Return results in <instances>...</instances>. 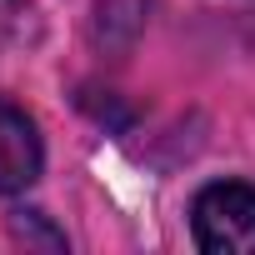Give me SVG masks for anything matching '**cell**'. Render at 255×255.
Instances as JSON below:
<instances>
[{"label":"cell","mask_w":255,"mask_h":255,"mask_svg":"<svg viewBox=\"0 0 255 255\" xmlns=\"http://www.w3.org/2000/svg\"><path fill=\"white\" fill-rule=\"evenodd\" d=\"M190 235L205 255H255V185L215 180L190 205Z\"/></svg>","instance_id":"obj_1"},{"label":"cell","mask_w":255,"mask_h":255,"mask_svg":"<svg viewBox=\"0 0 255 255\" xmlns=\"http://www.w3.org/2000/svg\"><path fill=\"white\" fill-rule=\"evenodd\" d=\"M40 165H45V145L30 110L15 105L10 95H0V200L30 190L40 180Z\"/></svg>","instance_id":"obj_2"},{"label":"cell","mask_w":255,"mask_h":255,"mask_svg":"<svg viewBox=\"0 0 255 255\" xmlns=\"http://www.w3.org/2000/svg\"><path fill=\"white\" fill-rule=\"evenodd\" d=\"M10 235H15V240H25V245H50V250H65V235H60V230H50L40 210H15V215H10Z\"/></svg>","instance_id":"obj_3"},{"label":"cell","mask_w":255,"mask_h":255,"mask_svg":"<svg viewBox=\"0 0 255 255\" xmlns=\"http://www.w3.org/2000/svg\"><path fill=\"white\" fill-rule=\"evenodd\" d=\"M30 0H0V50L30 35Z\"/></svg>","instance_id":"obj_4"}]
</instances>
